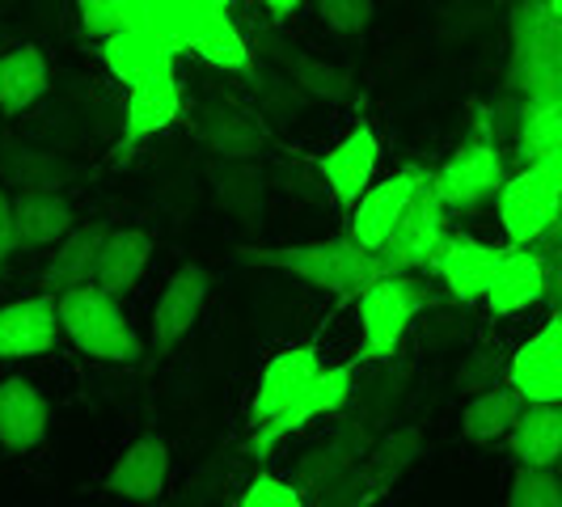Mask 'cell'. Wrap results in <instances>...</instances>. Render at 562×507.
Segmentation results:
<instances>
[{
	"label": "cell",
	"mask_w": 562,
	"mask_h": 507,
	"mask_svg": "<svg viewBox=\"0 0 562 507\" xmlns=\"http://www.w3.org/2000/svg\"><path fill=\"white\" fill-rule=\"evenodd\" d=\"M228 4H233V0H173V4H169V26H173L178 47L187 52V34H191L199 22H207V18H216V13H228Z\"/></svg>",
	"instance_id": "e575fe53"
},
{
	"label": "cell",
	"mask_w": 562,
	"mask_h": 507,
	"mask_svg": "<svg viewBox=\"0 0 562 507\" xmlns=\"http://www.w3.org/2000/svg\"><path fill=\"white\" fill-rule=\"evenodd\" d=\"M507 381L525 402H562V313H550V322L512 351Z\"/></svg>",
	"instance_id": "7c38bea8"
},
{
	"label": "cell",
	"mask_w": 562,
	"mask_h": 507,
	"mask_svg": "<svg viewBox=\"0 0 562 507\" xmlns=\"http://www.w3.org/2000/svg\"><path fill=\"white\" fill-rule=\"evenodd\" d=\"M81 9V26L93 38H106L114 30L132 26V13H127V0H77Z\"/></svg>",
	"instance_id": "836d02e7"
},
{
	"label": "cell",
	"mask_w": 562,
	"mask_h": 507,
	"mask_svg": "<svg viewBox=\"0 0 562 507\" xmlns=\"http://www.w3.org/2000/svg\"><path fill=\"white\" fill-rule=\"evenodd\" d=\"M317 13L338 34H360L372 22V0H317Z\"/></svg>",
	"instance_id": "d590c367"
},
{
	"label": "cell",
	"mask_w": 562,
	"mask_h": 507,
	"mask_svg": "<svg viewBox=\"0 0 562 507\" xmlns=\"http://www.w3.org/2000/svg\"><path fill=\"white\" fill-rule=\"evenodd\" d=\"M47 422H52V406L26 376H4L0 381V444L4 449L26 452L34 444H43Z\"/></svg>",
	"instance_id": "ffe728a7"
},
{
	"label": "cell",
	"mask_w": 562,
	"mask_h": 507,
	"mask_svg": "<svg viewBox=\"0 0 562 507\" xmlns=\"http://www.w3.org/2000/svg\"><path fill=\"white\" fill-rule=\"evenodd\" d=\"M376 161H381V140H376V132H372L368 123H360L347 140L335 144L330 153H322L317 169H322L330 195H335L342 207H356V199L372 187Z\"/></svg>",
	"instance_id": "2e32d148"
},
{
	"label": "cell",
	"mask_w": 562,
	"mask_h": 507,
	"mask_svg": "<svg viewBox=\"0 0 562 507\" xmlns=\"http://www.w3.org/2000/svg\"><path fill=\"white\" fill-rule=\"evenodd\" d=\"M537 241H546V246H562V203H559V216H554V225L546 228Z\"/></svg>",
	"instance_id": "b9f144b4"
},
{
	"label": "cell",
	"mask_w": 562,
	"mask_h": 507,
	"mask_svg": "<svg viewBox=\"0 0 562 507\" xmlns=\"http://www.w3.org/2000/svg\"><path fill=\"white\" fill-rule=\"evenodd\" d=\"M59 338L56 292H38L30 301H13L0 309V360L47 356Z\"/></svg>",
	"instance_id": "5bb4252c"
},
{
	"label": "cell",
	"mask_w": 562,
	"mask_h": 507,
	"mask_svg": "<svg viewBox=\"0 0 562 507\" xmlns=\"http://www.w3.org/2000/svg\"><path fill=\"white\" fill-rule=\"evenodd\" d=\"M187 52H195L199 59H207L212 68H228V72H241L250 64V47L241 38V30L233 26L228 13H216L207 22H199L187 34Z\"/></svg>",
	"instance_id": "f1b7e54d"
},
{
	"label": "cell",
	"mask_w": 562,
	"mask_h": 507,
	"mask_svg": "<svg viewBox=\"0 0 562 507\" xmlns=\"http://www.w3.org/2000/svg\"><path fill=\"white\" fill-rule=\"evenodd\" d=\"M537 258H541V301L550 305V313H562V246H546V241H533Z\"/></svg>",
	"instance_id": "74e56055"
},
{
	"label": "cell",
	"mask_w": 562,
	"mask_h": 507,
	"mask_svg": "<svg viewBox=\"0 0 562 507\" xmlns=\"http://www.w3.org/2000/svg\"><path fill=\"white\" fill-rule=\"evenodd\" d=\"M68 228H72V207L56 191L26 187L22 195L13 199V237H18V250H43V246L59 241Z\"/></svg>",
	"instance_id": "cb8c5ba5"
},
{
	"label": "cell",
	"mask_w": 562,
	"mask_h": 507,
	"mask_svg": "<svg viewBox=\"0 0 562 507\" xmlns=\"http://www.w3.org/2000/svg\"><path fill=\"white\" fill-rule=\"evenodd\" d=\"M241 507H301L305 504V491L292 478H276V474H258L246 486V495L237 499Z\"/></svg>",
	"instance_id": "d6a6232c"
},
{
	"label": "cell",
	"mask_w": 562,
	"mask_h": 507,
	"mask_svg": "<svg viewBox=\"0 0 562 507\" xmlns=\"http://www.w3.org/2000/svg\"><path fill=\"white\" fill-rule=\"evenodd\" d=\"M18 250V237H13V199L0 191V267L4 258Z\"/></svg>",
	"instance_id": "f35d334b"
},
{
	"label": "cell",
	"mask_w": 562,
	"mask_h": 507,
	"mask_svg": "<svg viewBox=\"0 0 562 507\" xmlns=\"http://www.w3.org/2000/svg\"><path fill=\"white\" fill-rule=\"evenodd\" d=\"M241 262L250 267H276V271H292L305 283L330 292L335 301H360L372 283L385 271L381 254L360 246L351 233L347 237H330V241H310V246H280V250H241Z\"/></svg>",
	"instance_id": "6da1fadb"
},
{
	"label": "cell",
	"mask_w": 562,
	"mask_h": 507,
	"mask_svg": "<svg viewBox=\"0 0 562 507\" xmlns=\"http://www.w3.org/2000/svg\"><path fill=\"white\" fill-rule=\"evenodd\" d=\"M512 457L520 465H559L562 457V402H529L507 431Z\"/></svg>",
	"instance_id": "d4e9b609"
},
{
	"label": "cell",
	"mask_w": 562,
	"mask_h": 507,
	"mask_svg": "<svg viewBox=\"0 0 562 507\" xmlns=\"http://www.w3.org/2000/svg\"><path fill=\"white\" fill-rule=\"evenodd\" d=\"M554 144H562V102H525L516 127V157L533 166Z\"/></svg>",
	"instance_id": "4dcf8cb0"
},
{
	"label": "cell",
	"mask_w": 562,
	"mask_h": 507,
	"mask_svg": "<svg viewBox=\"0 0 562 507\" xmlns=\"http://www.w3.org/2000/svg\"><path fill=\"white\" fill-rule=\"evenodd\" d=\"M504 84L525 102H562V13L550 0H520L512 9Z\"/></svg>",
	"instance_id": "7a4b0ae2"
},
{
	"label": "cell",
	"mask_w": 562,
	"mask_h": 507,
	"mask_svg": "<svg viewBox=\"0 0 562 507\" xmlns=\"http://www.w3.org/2000/svg\"><path fill=\"white\" fill-rule=\"evenodd\" d=\"M499 187H504V153L495 148V140H491V123L482 119L479 136H470V140L461 144L449 161L440 166V173H436V191H440V199H445V207L465 212V207L486 203Z\"/></svg>",
	"instance_id": "ba28073f"
},
{
	"label": "cell",
	"mask_w": 562,
	"mask_h": 507,
	"mask_svg": "<svg viewBox=\"0 0 562 507\" xmlns=\"http://www.w3.org/2000/svg\"><path fill=\"white\" fill-rule=\"evenodd\" d=\"M47 84H52V72L38 47H18L0 56V111L4 114L30 111L47 93Z\"/></svg>",
	"instance_id": "83f0119b"
},
{
	"label": "cell",
	"mask_w": 562,
	"mask_h": 507,
	"mask_svg": "<svg viewBox=\"0 0 562 507\" xmlns=\"http://www.w3.org/2000/svg\"><path fill=\"white\" fill-rule=\"evenodd\" d=\"M102 59L123 84H140L157 72H173L178 52L153 30H114L102 38Z\"/></svg>",
	"instance_id": "ac0fdd59"
},
{
	"label": "cell",
	"mask_w": 562,
	"mask_h": 507,
	"mask_svg": "<svg viewBox=\"0 0 562 507\" xmlns=\"http://www.w3.org/2000/svg\"><path fill=\"white\" fill-rule=\"evenodd\" d=\"M262 4H267V13H271V18H292L305 0H262Z\"/></svg>",
	"instance_id": "60d3db41"
},
{
	"label": "cell",
	"mask_w": 562,
	"mask_h": 507,
	"mask_svg": "<svg viewBox=\"0 0 562 507\" xmlns=\"http://www.w3.org/2000/svg\"><path fill=\"white\" fill-rule=\"evenodd\" d=\"M431 305V292L406 271H390L360 296V356L356 360H390L411 322Z\"/></svg>",
	"instance_id": "5b68a950"
},
{
	"label": "cell",
	"mask_w": 562,
	"mask_h": 507,
	"mask_svg": "<svg viewBox=\"0 0 562 507\" xmlns=\"http://www.w3.org/2000/svg\"><path fill=\"white\" fill-rule=\"evenodd\" d=\"M559 474H562V457H559Z\"/></svg>",
	"instance_id": "ee69618b"
},
{
	"label": "cell",
	"mask_w": 562,
	"mask_h": 507,
	"mask_svg": "<svg viewBox=\"0 0 562 507\" xmlns=\"http://www.w3.org/2000/svg\"><path fill=\"white\" fill-rule=\"evenodd\" d=\"M423 452V436L419 427H394V431H385L372 449L364 452V461H356L342 478L330 486V491H322L313 504H338V507H364V504H376L390 486H394L411 465H415V457Z\"/></svg>",
	"instance_id": "8992f818"
},
{
	"label": "cell",
	"mask_w": 562,
	"mask_h": 507,
	"mask_svg": "<svg viewBox=\"0 0 562 507\" xmlns=\"http://www.w3.org/2000/svg\"><path fill=\"white\" fill-rule=\"evenodd\" d=\"M525 406H529L525 394H520L512 381H499V385L479 390V394L470 397V406H465V415H461V431H465L474 444L504 440L507 431L516 427V419H520Z\"/></svg>",
	"instance_id": "4316f807"
},
{
	"label": "cell",
	"mask_w": 562,
	"mask_h": 507,
	"mask_svg": "<svg viewBox=\"0 0 562 507\" xmlns=\"http://www.w3.org/2000/svg\"><path fill=\"white\" fill-rule=\"evenodd\" d=\"M56 301L64 335L72 338L85 356H93L102 364H136L144 356L140 338L119 309V296L106 292L98 280L59 292Z\"/></svg>",
	"instance_id": "277c9868"
},
{
	"label": "cell",
	"mask_w": 562,
	"mask_h": 507,
	"mask_svg": "<svg viewBox=\"0 0 562 507\" xmlns=\"http://www.w3.org/2000/svg\"><path fill=\"white\" fill-rule=\"evenodd\" d=\"M148 258H153V237L144 228H111L98 258V283L114 296H127L148 271Z\"/></svg>",
	"instance_id": "484cf974"
},
{
	"label": "cell",
	"mask_w": 562,
	"mask_h": 507,
	"mask_svg": "<svg viewBox=\"0 0 562 507\" xmlns=\"http://www.w3.org/2000/svg\"><path fill=\"white\" fill-rule=\"evenodd\" d=\"M356 394V381H351V364H338V368H322L305 385V394L296 397L292 406H283L276 419L258 422L250 436V457L254 461H267L271 452L280 449V440H288L292 431L310 427L313 419L322 415H338L347 402Z\"/></svg>",
	"instance_id": "52a82bcc"
},
{
	"label": "cell",
	"mask_w": 562,
	"mask_h": 507,
	"mask_svg": "<svg viewBox=\"0 0 562 507\" xmlns=\"http://www.w3.org/2000/svg\"><path fill=\"white\" fill-rule=\"evenodd\" d=\"M533 166L541 169V173H546V178H550V182H554V187L562 191V144H554L546 157H537Z\"/></svg>",
	"instance_id": "ab89813d"
},
{
	"label": "cell",
	"mask_w": 562,
	"mask_h": 507,
	"mask_svg": "<svg viewBox=\"0 0 562 507\" xmlns=\"http://www.w3.org/2000/svg\"><path fill=\"white\" fill-rule=\"evenodd\" d=\"M499 351L495 347H486L479 356H470V364L461 368V390H491V385H499L507 381V360H495Z\"/></svg>",
	"instance_id": "8d00e7d4"
},
{
	"label": "cell",
	"mask_w": 562,
	"mask_h": 507,
	"mask_svg": "<svg viewBox=\"0 0 562 507\" xmlns=\"http://www.w3.org/2000/svg\"><path fill=\"white\" fill-rule=\"evenodd\" d=\"M111 237V225L106 221H93V225L68 228L59 237V250L52 254L47 271H43V292H68V288H81V283L98 280V258H102V246Z\"/></svg>",
	"instance_id": "44dd1931"
},
{
	"label": "cell",
	"mask_w": 562,
	"mask_h": 507,
	"mask_svg": "<svg viewBox=\"0 0 562 507\" xmlns=\"http://www.w3.org/2000/svg\"><path fill=\"white\" fill-rule=\"evenodd\" d=\"M199 136H203V144H212L216 153H225V157H254L262 148V140H267L250 114L233 111V106H216V111L203 114Z\"/></svg>",
	"instance_id": "f546056e"
},
{
	"label": "cell",
	"mask_w": 562,
	"mask_h": 507,
	"mask_svg": "<svg viewBox=\"0 0 562 507\" xmlns=\"http://www.w3.org/2000/svg\"><path fill=\"white\" fill-rule=\"evenodd\" d=\"M317 372H322V364H317V347L313 342L280 351L271 364L262 368V376H258V390H254V402H250L254 427L276 419L283 406H292L296 397L305 394V385H310Z\"/></svg>",
	"instance_id": "9a60e30c"
},
{
	"label": "cell",
	"mask_w": 562,
	"mask_h": 507,
	"mask_svg": "<svg viewBox=\"0 0 562 507\" xmlns=\"http://www.w3.org/2000/svg\"><path fill=\"white\" fill-rule=\"evenodd\" d=\"M402 381H406V368H402V372H390V376L376 385L372 402H364L356 415H347V422L338 427L326 444H317V449L305 452V457L292 465V482L305 491V499H317L322 491H330V486H335L356 461H364V452L385 436L381 422L390 419Z\"/></svg>",
	"instance_id": "3957f363"
},
{
	"label": "cell",
	"mask_w": 562,
	"mask_h": 507,
	"mask_svg": "<svg viewBox=\"0 0 562 507\" xmlns=\"http://www.w3.org/2000/svg\"><path fill=\"white\" fill-rule=\"evenodd\" d=\"M512 507H562V474L559 465H520L512 491H507Z\"/></svg>",
	"instance_id": "1f68e13d"
},
{
	"label": "cell",
	"mask_w": 562,
	"mask_h": 507,
	"mask_svg": "<svg viewBox=\"0 0 562 507\" xmlns=\"http://www.w3.org/2000/svg\"><path fill=\"white\" fill-rule=\"evenodd\" d=\"M166 474H169L166 440L140 436L132 449L114 461V470L106 474V491L119 495V499H132V504H153L166 491Z\"/></svg>",
	"instance_id": "d6986e66"
},
{
	"label": "cell",
	"mask_w": 562,
	"mask_h": 507,
	"mask_svg": "<svg viewBox=\"0 0 562 507\" xmlns=\"http://www.w3.org/2000/svg\"><path fill=\"white\" fill-rule=\"evenodd\" d=\"M427 178H431V173L423 166H406V169H397L394 178L368 187L364 195L356 199V207H351V237H356L360 246H368V250H381V241L390 237V228L397 225V216L406 212L411 195L419 191Z\"/></svg>",
	"instance_id": "4fadbf2b"
},
{
	"label": "cell",
	"mask_w": 562,
	"mask_h": 507,
	"mask_svg": "<svg viewBox=\"0 0 562 507\" xmlns=\"http://www.w3.org/2000/svg\"><path fill=\"white\" fill-rule=\"evenodd\" d=\"M550 9H554V13H562V0H550Z\"/></svg>",
	"instance_id": "7bdbcfd3"
},
{
	"label": "cell",
	"mask_w": 562,
	"mask_h": 507,
	"mask_svg": "<svg viewBox=\"0 0 562 507\" xmlns=\"http://www.w3.org/2000/svg\"><path fill=\"white\" fill-rule=\"evenodd\" d=\"M178 114H182V89L173 81V72H157V77H148V81L132 84L119 153H127L132 144L144 140V136H153V132H166Z\"/></svg>",
	"instance_id": "603a6c76"
},
{
	"label": "cell",
	"mask_w": 562,
	"mask_h": 507,
	"mask_svg": "<svg viewBox=\"0 0 562 507\" xmlns=\"http://www.w3.org/2000/svg\"><path fill=\"white\" fill-rule=\"evenodd\" d=\"M207 301V271L203 267H178V275L166 283L157 309H153V351L169 356L187 330L199 322V309Z\"/></svg>",
	"instance_id": "e0dca14e"
},
{
	"label": "cell",
	"mask_w": 562,
	"mask_h": 507,
	"mask_svg": "<svg viewBox=\"0 0 562 507\" xmlns=\"http://www.w3.org/2000/svg\"><path fill=\"white\" fill-rule=\"evenodd\" d=\"M541 288H546V280H541V258L533 246H504V262H499L482 301H486L491 317H512V313L537 305Z\"/></svg>",
	"instance_id": "7402d4cb"
},
{
	"label": "cell",
	"mask_w": 562,
	"mask_h": 507,
	"mask_svg": "<svg viewBox=\"0 0 562 507\" xmlns=\"http://www.w3.org/2000/svg\"><path fill=\"white\" fill-rule=\"evenodd\" d=\"M445 199L436 191V173L423 182L419 191L411 195L406 212L397 216V225L390 228V237L381 241V262L385 271H415V267H427L436 246L445 241Z\"/></svg>",
	"instance_id": "9c48e42d"
},
{
	"label": "cell",
	"mask_w": 562,
	"mask_h": 507,
	"mask_svg": "<svg viewBox=\"0 0 562 507\" xmlns=\"http://www.w3.org/2000/svg\"><path fill=\"white\" fill-rule=\"evenodd\" d=\"M499 262H504V250H499V246H486V241L465 237V233H452V237L445 233V241L436 246L427 267L440 275V283L449 288L452 301L474 305V301L486 296V288L495 280Z\"/></svg>",
	"instance_id": "8fae6325"
},
{
	"label": "cell",
	"mask_w": 562,
	"mask_h": 507,
	"mask_svg": "<svg viewBox=\"0 0 562 507\" xmlns=\"http://www.w3.org/2000/svg\"><path fill=\"white\" fill-rule=\"evenodd\" d=\"M559 203L562 191L537 166H525L520 173L504 178V187L495 191V207H499V228H504L507 246H533L554 225Z\"/></svg>",
	"instance_id": "30bf717a"
}]
</instances>
